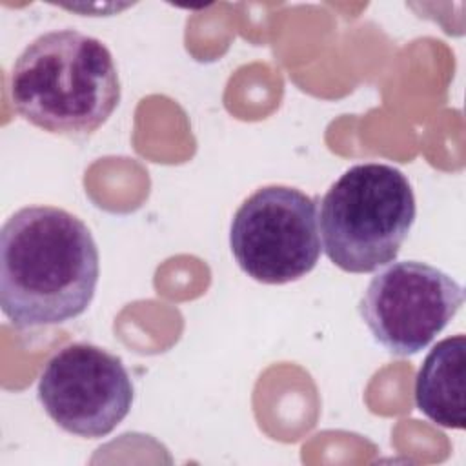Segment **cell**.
Returning a JSON list of instances; mask_svg holds the SVG:
<instances>
[{
  "label": "cell",
  "instance_id": "1",
  "mask_svg": "<svg viewBox=\"0 0 466 466\" xmlns=\"http://www.w3.org/2000/svg\"><path fill=\"white\" fill-rule=\"evenodd\" d=\"M100 257L89 228L55 206L15 211L0 233V306L18 329L82 315L96 291Z\"/></svg>",
  "mask_w": 466,
  "mask_h": 466
},
{
  "label": "cell",
  "instance_id": "2",
  "mask_svg": "<svg viewBox=\"0 0 466 466\" xmlns=\"http://www.w3.org/2000/svg\"><path fill=\"white\" fill-rule=\"evenodd\" d=\"M120 78L107 46L75 29L47 31L13 64L9 96L33 126L66 137H87L120 102Z\"/></svg>",
  "mask_w": 466,
  "mask_h": 466
},
{
  "label": "cell",
  "instance_id": "3",
  "mask_svg": "<svg viewBox=\"0 0 466 466\" xmlns=\"http://www.w3.org/2000/svg\"><path fill=\"white\" fill-rule=\"evenodd\" d=\"M415 215V195L400 169L380 162L351 166L320 202L324 253L342 271H375L395 260Z\"/></svg>",
  "mask_w": 466,
  "mask_h": 466
},
{
  "label": "cell",
  "instance_id": "4",
  "mask_svg": "<svg viewBox=\"0 0 466 466\" xmlns=\"http://www.w3.org/2000/svg\"><path fill=\"white\" fill-rule=\"evenodd\" d=\"M229 248L257 282L286 284L306 277L320 257L317 200L291 186L257 189L233 215Z\"/></svg>",
  "mask_w": 466,
  "mask_h": 466
},
{
  "label": "cell",
  "instance_id": "5",
  "mask_svg": "<svg viewBox=\"0 0 466 466\" xmlns=\"http://www.w3.org/2000/svg\"><path fill=\"white\" fill-rule=\"evenodd\" d=\"M462 302V286L442 269L399 260L371 277L359 313L377 344L391 355L410 357L450 324Z\"/></svg>",
  "mask_w": 466,
  "mask_h": 466
},
{
  "label": "cell",
  "instance_id": "6",
  "mask_svg": "<svg viewBox=\"0 0 466 466\" xmlns=\"http://www.w3.org/2000/svg\"><path fill=\"white\" fill-rule=\"evenodd\" d=\"M38 400L64 431L100 439L129 413L135 390L124 362L100 346L71 342L44 366Z\"/></svg>",
  "mask_w": 466,
  "mask_h": 466
},
{
  "label": "cell",
  "instance_id": "7",
  "mask_svg": "<svg viewBox=\"0 0 466 466\" xmlns=\"http://www.w3.org/2000/svg\"><path fill=\"white\" fill-rule=\"evenodd\" d=\"M466 337L442 339L426 355L415 377V404L431 422L464 430L466 424Z\"/></svg>",
  "mask_w": 466,
  "mask_h": 466
}]
</instances>
